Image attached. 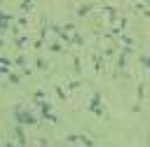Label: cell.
<instances>
[{
	"instance_id": "6da1fadb",
	"label": "cell",
	"mask_w": 150,
	"mask_h": 147,
	"mask_svg": "<svg viewBox=\"0 0 150 147\" xmlns=\"http://www.w3.org/2000/svg\"><path fill=\"white\" fill-rule=\"evenodd\" d=\"M14 119H16V124H38V117L35 114H30V112H26V110H16L14 112Z\"/></svg>"
},
{
	"instance_id": "7a4b0ae2",
	"label": "cell",
	"mask_w": 150,
	"mask_h": 147,
	"mask_svg": "<svg viewBox=\"0 0 150 147\" xmlns=\"http://www.w3.org/2000/svg\"><path fill=\"white\" fill-rule=\"evenodd\" d=\"M35 103H38V110H40V114H42V117H45V119H49V121H54V124H56V121H59V117H56V114H52V112H49V105H47V103H45V100H38V98H35Z\"/></svg>"
},
{
	"instance_id": "3957f363",
	"label": "cell",
	"mask_w": 150,
	"mask_h": 147,
	"mask_svg": "<svg viewBox=\"0 0 150 147\" xmlns=\"http://www.w3.org/2000/svg\"><path fill=\"white\" fill-rule=\"evenodd\" d=\"M89 110L96 112V114H103V107H101V93H94L91 100H89Z\"/></svg>"
},
{
	"instance_id": "277c9868",
	"label": "cell",
	"mask_w": 150,
	"mask_h": 147,
	"mask_svg": "<svg viewBox=\"0 0 150 147\" xmlns=\"http://www.w3.org/2000/svg\"><path fill=\"white\" fill-rule=\"evenodd\" d=\"M66 142H75V145H94L91 138H84V135H68Z\"/></svg>"
},
{
	"instance_id": "5b68a950",
	"label": "cell",
	"mask_w": 150,
	"mask_h": 147,
	"mask_svg": "<svg viewBox=\"0 0 150 147\" xmlns=\"http://www.w3.org/2000/svg\"><path fill=\"white\" fill-rule=\"evenodd\" d=\"M14 135H16V140H19L21 145H26V138H23V128H21V126L14 128Z\"/></svg>"
},
{
	"instance_id": "8992f818",
	"label": "cell",
	"mask_w": 150,
	"mask_h": 147,
	"mask_svg": "<svg viewBox=\"0 0 150 147\" xmlns=\"http://www.w3.org/2000/svg\"><path fill=\"white\" fill-rule=\"evenodd\" d=\"M0 19H2V30H5V28L9 26V21H12V16H9V14H2Z\"/></svg>"
},
{
	"instance_id": "52a82bcc",
	"label": "cell",
	"mask_w": 150,
	"mask_h": 147,
	"mask_svg": "<svg viewBox=\"0 0 150 147\" xmlns=\"http://www.w3.org/2000/svg\"><path fill=\"white\" fill-rule=\"evenodd\" d=\"M14 63H16V65H26V58H23V56H19V58H14Z\"/></svg>"
},
{
	"instance_id": "ba28073f",
	"label": "cell",
	"mask_w": 150,
	"mask_h": 147,
	"mask_svg": "<svg viewBox=\"0 0 150 147\" xmlns=\"http://www.w3.org/2000/svg\"><path fill=\"white\" fill-rule=\"evenodd\" d=\"M141 61H143V65H145V68H150V58H148V56H143Z\"/></svg>"
}]
</instances>
